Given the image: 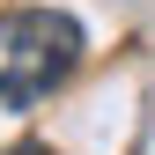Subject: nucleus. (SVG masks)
I'll return each instance as SVG.
<instances>
[{
	"mask_svg": "<svg viewBox=\"0 0 155 155\" xmlns=\"http://www.w3.org/2000/svg\"><path fill=\"white\" fill-rule=\"evenodd\" d=\"M0 155H52V148H37V140H15V148H0Z\"/></svg>",
	"mask_w": 155,
	"mask_h": 155,
	"instance_id": "2",
	"label": "nucleus"
},
{
	"mask_svg": "<svg viewBox=\"0 0 155 155\" xmlns=\"http://www.w3.org/2000/svg\"><path fill=\"white\" fill-rule=\"evenodd\" d=\"M89 37L67 8H15L0 15V104L8 111H30L45 104L52 89L81 67Z\"/></svg>",
	"mask_w": 155,
	"mask_h": 155,
	"instance_id": "1",
	"label": "nucleus"
}]
</instances>
